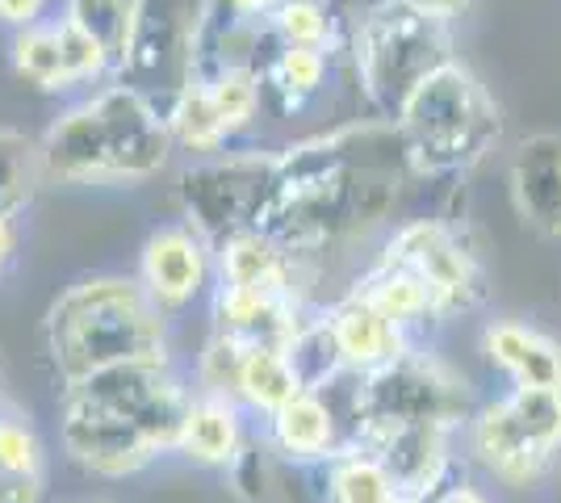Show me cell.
I'll use <instances>...</instances> for the list:
<instances>
[{"instance_id":"1","label":"cell","mask_w":561,"mask_h":503,"mask_svg":"<svg viewBox=\"0 0 561 503\" xmlns=\"http://www.w3.org/2000/svg\"><path fill=\"white\" fill-rule=\"evenodd\" d=\"M407 164L394 122L356 118L280 147V185L264 231L306 261L328 264L394 227Z\"/></svg>"},{"instance_id":"2","label":"cell","mask_w":561,"mask_h":503,"mask_svg":"<svg viewBox=\"0 0 561 503\" xmlns=\"http://www.w3.org/2000/svg\"><path fill=\"white\" fill-rule=\"evenodd\" d=\"M47 185L64 190H139L156 181L176 147L164 105L135 84L110 80L64 105L38 135Z\"/></svg>"},{"instance_id":"3","label":"cell","mask_w":561,"mask_h":503,"mask_svg":"<svg viewBox=\"0 0 561 503\" xmlns=\"http://www.w3.org/2000/svg\"><path fill=\"white\" fill-rule=\"evenodd\" d=\"M43 353L59 390L89 382L126 361L176 357L172 319L151 307L135 273H84L50 298Z\"/></svg>"},{"instance_id":"4","label":"cell","mask_w":561,"mask_h":503,"mask_svg":"<svg viewBox=\"0 0 561 503\" xmlns=\"http://www.w3.org/2000/svg\"><path fill=\"white\" fill-rule=\"evenodd\" d=\"M394 130L411 181L461 185L503 139V105L457 55L402 101Z\"/></svg>"},{"instance_id":"5","label":"cell","mask_w":561,"mask_h":503,"mask_svg":"<svg viewBox=\"0 0 561 503\" xmlns=\"http://www.w3.org/2000/svg\"><path fill=\"white\" fill-rule=\"evenodd\" d=\"M344 59L369 118L394 122L402 101L436 68L457 59V25L407 0H374L352 18Z\"/></svg>"},{"instance_id":"6","label":"cell","mask_w":561,"mask_h":503,"mask_svg":"<svg viewBox=\"0 0 561 503\" xmlns=\"http://www.w3.org/2000/svg\"><path fill=\"white\" fill-rule=\"evenodd\" d=\"M348 420V436L360 424H453L466 428L482 403L466 374L445 361L427 340L411 344L402 357L374 374H348L331 386Z\"/></svg>"},{"instance_id":"7","label":"cell","mask_w":561,"mask_h":503,"mask_svg":"<svg viewBox=\"0 0 561 503\" xmlns=\"http://www.w3.org/2000/svg\"><path fill=\"white\" fill-rule=\"evenodd\" d=\"M280 185V151L227 147L218 156L188 160L176 176V206L193 231L222 243L264 222Z\"/></svg>"},{"instance_id":"8","label":"cell","mask_w":561,"mask_h":503,"mask_svg":"<svg viewBox=\"0 0 561 503\" xmlns=\"http://www.w3.org/2000/svg\"><path fill=\"white\" fill-rule=\"evenodd\" d=\"M386 261L407 264L436 294L445 323L473 315L491 298V264L478 227L461 215H427L394 222L374 248Z\"/></svg>"},{"instance_id":"9","label":"cell","mask_w":561,"mask_h":503,"mask_svg":"<svg viewBox=\"0 0 561 503\" xmlns=\"http://www.w3.org/2000/svg\"><path fill=\"white\" fill-rule=\"evenodd\" d=\"M206 18L210 0H135V22L114 80L135 84L164 105L181 84L193 80Z\"/></svg>"},{"instance_id":"10","label":"cell","mask_w":561,"mask_h":503,"mask_svg":"<svg viewBox=\"0 0 561 503\" xmlns=\"http://www.w3.org/2000/svg\"><path fill=\"white\" fill-rule=\"evenodd\" d=\"M59 454L80 475L101 482L135 479L168 457L130 415L105 408L80 390L59 395Z\"/></svg>"},{"instance_id":"11","label":"cell","mask_w":561,"mask_h":503,"mask_svg":"<svg viewBox=\"0 0 561 503\" xmlns=\"http://www.w3.org/2000/svg\"><path fill=\"white\" fill-rule=\"evenodd\" d=\"M142 294L151 298V307L168 315L172 323L202 307L214 289V243L193 231L185 218L151 227L139 243V261H135Z\"/></svg>"},{"instance_id":"12","label":"cell","mask_w":561,"mask_h":503,"mask_svg":"<svg viewBox=\"0 0 561 503\" xmlns=\"http://www.w3.org/2000/svg\"><path fill=\"white\" fill-rule=\"evenodd\" d=\"M348 441L365 445L386 466L398 491L436 495L453 479L469 475L461 428L453 424H360Z\"/></svg>"},{"instance_id":"13","label":"cell","mask_w":561,"mask_h":503,"mask_svg":"<svg viewBox=\"0 0 561 503\" xmlns=\"http://www.w3.org/2000/svg\"><path fill=\"white\" fill-rule=\"evenodd\" d=\"M461 449H466L469 470L491 487H503V491H540L561 470L553 457H545L524 432L515 428V420L507 415L499 395L482 399L473 408V415L461 428Z\"/></svg>"},{"instance_id":"14","label":"cell","mask_w":561,"mask_h":503,"mask_svg":"<svg viewBox=\"0 0 561 503\" xmlns=\"http://www.w3.org/2000/svg\"><path fill=\"white\" fill-rule=\"evenodd\" d=\"M319 307L323 302H306L294 294L248 286H214L206 298L210 332L234 340L243 348H289V340Z\"/></svg>"},{"instance_id":"15","label":"cell","mask_w":561,"mask_h":503,"mask_svg":"<svg viewBox=\"0 0 561 503\" xmlns=\"http://www.w3.org/2000/svg\"><path fill=\"white\" fill-rule=\"evenodd\" d=\"M319 268L323 264L289 252L264 227H252V231H239L231 240L214 243V286L273 289V294H294L306 302H319L314 298Z\"/></svg>"},{"instance_id":"16","label":"cell","mask_w":561,"mask_h":503,"mask_svg":"<svg viewBox=\"0 0 561 503\" xmlns=\"http://www.w3.org/2000/svg\"><path fill=\"white\" fill-rule=\"evenodd\" d=\"M260 436L289 470H306L328 461L348 441V420L331 390H302L268 420H260Z\"/></svg>"},{"instance_id":"17","label":"cell","mask_w":561,"mask_h":503,"mask_svg":"<svg viewBox=\"0 0 561 503\" xmlns=\"http://www.w3.org/2000/svg\"><path fill=\"white\" fill-rule=\"evenodd\" d=\"M515 218L540 240H561V130H533L507 160Z\"/></svg>"},{"instance_id":"18","label":"cell","mask_w":561,"mask_h":503,"mask_svg":"<svg viewBox=\"0 0 561 503\" xmlns=\"http://www.w3.org/2000/svg\"><path fill=\"white\" fill-rule=\"evenodd\" d=\"M252 428H256V420L239 408L234 399L193 390L185 420H181V432H176V445H172V457H181L193 470L222 475L239 457V449L248 445Z\"/></svg>"},{"instance_id":"19","label":"cell","mask_w":561,"mask_h":503,"mask_svg":"<svg viewBox=\"0 0 561 503\" xmlns=\"http://www.w3.org/2000/svg\"><path fill=\"white\" fill-rule=\"evenodd\" d=\"M323 315H328L331 335L340 344V357L348 365V374H374V369L390 365L394 357H402L411 344H420L352 286H344L335 298H328Z\"/></svg>"},{"instance_id":"20","label":"cell","mask_w":561,"mask_h":503,"mask_svg":"<svg viewBox=\"0 0 561 503\" xmlns=\"http://www.w3.org/2000/svg\"><path fill=\"white\" fill-rule=\"evenodd\" d=\"M478 353L507 386H561V340L528 319H486Z\"/></svg>"},{"instance_id":"21","label":"cell","mask_w":561,"mask_h":503,"mask_svg":"<svg viewBox=\"0 0 561 503\" xmlns=\"http://www.w3.org/2000/svg\"><path fill=\"white\" fill-rule=\"evenodd\" d=\"M348 286L360 289L377 311L386 315V319H394L398 328L411 335V340H420V344L432 332L445 328V315H440V307H436V294H432L427 282L415 277L407 264L386 261V256H377L374 252Z\"/></svg>"},{"instance_id":"22","label":"cell","mask_w":561,"mask_h":503,"mask_svg":"<svg viewBox=\"0 0 561 503\" xmlns=\"http://www.w3.org/2000/svg\"><path fill=\"white\" fill-rule=\"evenodd\" d=\"M9 68L25 89L43 96H71L80 93L68 68V50H64V30L59 13H50L47 22H34L25 30L9 34Z\"/></svg>"},{"instance_id":"23","label":"cell","mask_w":561,"mask_h":503,"mask_svg":"<svg viewBox=\"0 0 561 503\" xmlns=\"http://www.w3.org/2000/svg\"><path fill=\"white\" fill-rule=\"evenodd\" d=\"M335 55L314 47H273L264 59V96L277 105L280 114H302L331 89Z\"/></svg>"},{"instance_id":"24","label":"cell","mask_w":561,"mask_h":503,"mask_svg":"<svg viewBox=\"0 0 561 503\" xmlns=\"http://www.w3.org/2000/svg\"><path fill=\"white\" fill-rule=\"evenodd\" d=\"M306 475L319 482V503H390L398 495L386 466L356 441H344L328 461L306 466Z\"/></svg>"},{"instance_id":"25","label":"cell","mask_w":561,"mask_h":503,"mask_svg":"<svg viewBox=\"0 0 561 503\" xmlns=\"http://www.w3.org/2000/svg\"><path fill=\"white\" fill-rule=\"evenodd\" d=\"M294 395H302V382L294 374V365L285 357V348H243L239 344V365H234L231 399L248 411L252 420H268L280 411Z\"/></svg>"},{"instance_id":"26","label":"cell","mask_w":561,"mask_h":503,"mask_svg":"<svg viewBox=\"0 0 561 503\" xmlns=\"http://www.w3.org/2000/svg\"><path fill=\"white\" fill-rule=\"evenodd\" d=\"M164 122L168 135H172V147L185 151L188 160L218 156V151L234 147V139L227 135L222 118H218V110H214L210 93H206V84L197 76L164 101Z\"/></svg>"},{"instance_id":"27","label":"cell","mask_w":561,"mask_h":503,"mask_svg":"<svg viewBox=\"0 0 561 503\" xmlns=\"http://www.w3.org/2000/svg\"><path fill=\"white\" fill-rule=\"evenodd\" d=\"M47 185L38 139L18 126H0V215L22 222Z\"/></svg>"},{"instance_id":"28","label":"cell","mask_w":561,"mask_h":503,"mask_svg":"<svg viewBox=\"0 0 561 503\" xmlns=\"http://www.w3.org/2000/svg\"><path fill=\"white\" fill-rule=\"evenodd\" d=\"M222 479H227L234 500L243 503H289L285 482H294V470L268 449V441L260 436L256 424L252 436H248V445L239 449V457L222 470Z\"/></svg>"},{"instance_id":"29","label":"cell","mask_w":561,"mask_h":503,"mask_svg":"<svg viewBox=\"0 0 561 503\" xmlns=\"http://www.w3.org/2000/svg\"><path fill=\"white\" fill-rule=\"evenodd\" d=\"M0 475L13 479H50L47 436L38 432L34 415L4 390L0 395Z\"/></svg>"},{"instance_id":"30","label":"cell","mask_w":561,"mask_h":503,"mask_svg":"<svg viewBox=\"0 0 561 503\" xmlns=\"http://www.w3.org/2000/svg\"><path fill=\"white\" fill-rule=\"evenodd\" d=\"M285 357L294 365L302 390H331L340 378H348V365L340 357V344H335V335H331V323H328V315H323V307L298 328V335H294L289 348H285Z\"/></svg>"},{"instance_id":"31","label":"cell","mask_w":561,"mask_h":503,"mask_svg":"<svg viewBox=\"0 0 561 503\" xmlns=\"http://www.w3.org/2000/svg\"><path fill=\"white\" fill-rule=\"evenodd\" d=\"M197 80L206 84V93H210L214 110H218V118L227 126V135L239 144V139L260 122L264 105H268V96H264V76H260L256 68H222V72L197 76Z\"/></svg>"},{"instance_id":"32","label":"cell","mask_w":561,"mask_h":503,"mask_svg":"<svg viewBox=\"0 0 561 503\" xmlns=\"http://www.w3.org/2000/svg\"><path fill=\"white\" fill-rule=\"evenodd\" d=\"M499 399L515 428L561 466V386H507Z\"/></svg>"},{"instance_id":"33","label":"cell","mask_w":561,"mask_h":503,"mask_svg":"<svg viewBox=\"0 0 561 503\" xmlns=\"http://www.w3.org/2000/svg\"><path fill=\"white\" fill-rule=\"evenodd\" d=\"M59 18L71 22L80 34L114 55V64L126 50L130 22H135V0H59Z\"/></svg>"},{"instance_id":"34","label":"cell","mask_w":561,"mask_h":503,"mask_svg":"<svg viewBox=\"0 0 561 503\" xmlns=\"http://www.w3.org/2000/svg\"><path fill=\"white\" fill-rule=\"evenodd\" d=\"M55 13V0H0V30L13 34L34 22H47Z\"/></svg>"},{"instance_id":"35","label":"cell","mask_w":561,"mask_h":503,"mask_svg":"<svg viewBox=\"0 0 561 503\" xmlns=\"http://www.w3.org/2000/svg\"><path fill=\"white\" fill-rule=\"evenodd\" d=\"M432 503H499V495L491 491V482H482L473 470H469V475L448 482L445 491H436Z\"/></svg>"},{"instance_id":"36","label":"cell","mask_w":561,"mask_h":503,"mask_svg":"<svg viewBox=\"0 0 561 503\" xmlns=\"http://www.w3.org/2000/svg\"><path fill=\"white\" fill-rule=\"evenodd\" d=\"M18 248H22V227H18V218L0 215V282H4V273L13 268V261H18Z\"/></svg>"},{"instance_id":"37","label":"cell","mask_w":561,"mask_h":503,"mask_svg":"<svg viewBox=\"0 0 561 503\" xmlns=\"http://www.w3.org/2000/svg\"><path fill=\"white\" fill-rule=\"evenodd\" d=\"M273 4L277 0H214L218 13H231V18H243V22H264Z\"/></svg>"},{"instance_id":"38","label":"cell","mask_w":561,"mask_h":503,"mask_svg":"<svg viewBox=\"0 0 561 503\" xmlns=\"http://www.w3.org/2000/svg\"><path fill=\"white\" fill-rule=\"evenodd\" d=\"M407 4H415V9L432 13V18H445V22H453V25L473 9V0H407Z\"/></svg>"},{"instance_id":"39","label":"cell","mask_w":561,"mask_h":503,"mask_svg":"<svg viewBox=\"0 0 561 503\" xmlns=\"http://www.w3.org/2000/svg\"><path fill=\"white\" fill-rule=\"evenodd\" d=\"M390 503H432V500H427V495H411V491H398Z\"/></svg>"},{"instance_id":"40","label":"cell","mask_w":561,"mask_h":503,"mask_svg":"<svg viewBox=\"0 0 561 503\" xmlns=\"http://www.w3.org/2000/svg\"><path fill=\"white\" fill-rule=\"evenodd\" d=\"M71 503H117V500H110V495H89V500H71Z\"/></svg>"},{"instance_id":"41","label":"cell","mask_w":561,"mask_h":503,"mask_svg":"<svg viewBox=\"0 0 561 503\" xmlns=\"http://www.w3.org/2000/svg\"><path fill=\"white\" fill-rule=\"evenodd\" d=\"M0 395H4V369H0Z\"/></svg>"}]
</instances>
